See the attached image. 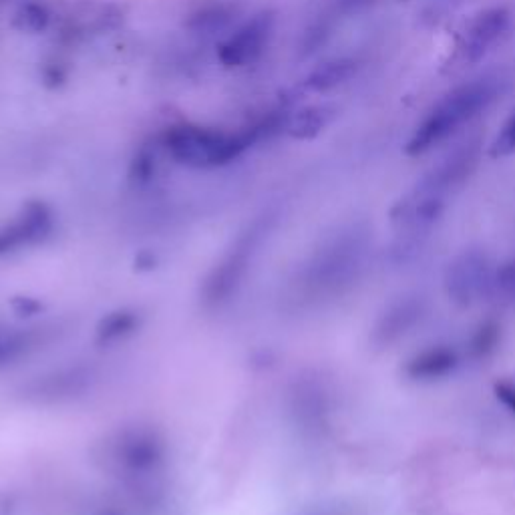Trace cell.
<instances>
[{
    "label": "cell",
    "instance_id": "obj_1",
    "mask_svg": "<svg viewBox=\"0 0 515 515\" xmlns=\"http://www.w3.org/2000/svg\"><path fill=\"white\" fill-rule=\"evenodd\" d=\"M499 95V79L481 77L447 93L417 125L409 143L407 155L419 157L453 137L463 125L489 109Z\"/></svg>",
    "mask_w": 515,
    "mask_h": 515
},
{
    "label": "cell",
    "instance_id": "obj_2",
    "mask_svg": "<svg viewBox=\"0 0 515 515\" xmlns=\"http://www.w3.org/2000/svg\"><path fill=\"white\" fill-rule=\"evenodd\" d=\"M167 149L180 163L194 167H216L236 159L244 147V137L224 135L202 127H174L167 133Z\"/></svg>",
    "mask_w": 515,
    "mask_h": 515
},
{
    "label": "cell",
    "instance_id": "obj_3",
    "mask_svg": "<svg viewBox=\"0 0 515 515\" xmlns=\"http://www.w3.org/2000/svg\"><path fill=\"white\" fill-rule=\"evenodd\" d=\"M493 286L489 260L481 252H465L455 258L445 272V292L459 306H471Z\"/></svg>",
    "mask_w": 515,
    "mask_h": 515
},
{
    "label": "cell",
    "instance_id": "obj_4",
    "mask_svg": "<svg viewBox=\"0 0 515 515\" xmlns=\"http://www.w3.org/2000/svg\"><path fill=\"white\" fill-rule=\"evenodd\" d=\"M511 11L507 7H493L479 13L467 27L459 55L465 63H477L483 59L509 31Z\"/></svg>",
    "mask_w": 515,
    "mask_h": 515
},
{
    "label": "cell",
    "instance_id": "obj_5",
    "mask_svg": "<svg viewBox=\"0 0 515 515\" xmlns=\"http://www.w3.org/2000/svg\"><path fill=\"white\" fill-rule=\"evenodd\" d=\"M477 161H479V145L467 143L465 147L451 153L445 161H441L429 176H425V180L417 186V190L445 198L451 190L461 186L473 174Z\"/></svg>",
    "mask_w": 515,
    "mask_h": 515
},
{
    "label": "cell",
    "instance_id": "obj_6",
    "mask_svg": "<svg viewBox=\"0 0 515 515\" xmlns=\"http://www.w3.org/2000/svg\"><path fill=\"white\" fill-rule=\"evenodd\" d=\"M270 19L260 17L252 23H248L244 29H240L222 49L220 57L228 67H244L252 61H256L262 51L264 45L270 37Z\"/></svg>",
    "mask_w": 515,
    "mask_h": 515
},
{
    "label": "cell",
    "instance_id": "obj_7",
    "mask_svg": "<svg viewBox=\"0 0 515 515\" xmlns=\"http://www.w3.org/2000/svg\"><path fill=\"white\" fill-rule=\"evenodd\" d=\"M423 314V304L417 298H405L397 304H393L379 320L375 328V342L381 347L391 345V342L399 340L409 328L417 324V320Z\"/></svg>",
    "mask_w": 515,
    "mask_h": 515
},
{
    "label": "cell",
    "instance_id": "obj_8",
    "mask_svg": "<svg viewBox=\"0 0 515 515\" xmlns=\"http://www.w3.org/2000/svg\"><path fill=\"white\" fill-rule=\"evenodd\" d=\"M459 365V355L449 347H433L415 355L407 363V375L415 381H437L451 375Z\"/></svg>",
    "mask_w": 515,
    "mask_h": 515
},
{
    "label": "cell",
    "instance_id": "obj_9",
    "mask_svg": "<svg viewBox=\"0 0 515 515\" xmlns=\"http://www.w3.org/2000/svg\"><path fill=\"white\" fill-rule=\"evenodd\" d=\"M357 61L347 59V57H340V59H332L324 65H320L318 69H314L308 77H306V87L310 91L316 93H324L330 89H336L340 85H345L349 79L355 77L357 73Z\"/></svg>",
    "mask_w": 515,
    "mask_h": 515
},
{
    "label": "cell",
    "instance_id": "obj_10",
    "mask_svg": "<svg viewBox=\"0 0 515 515\" xmlns=\"http://www.w3.org/2000/svg\"><path fill=\"white\" fill-rule=\"evenodd\" d=\"M330 121L326 107H306L286 119V131L296 139H310L318 135Z\"/></svg>",
    "mask_w": 515,
    "mask_h": 515
},
{
    "label": "cell",
    "instance_id": "obj_11",
    "mask_svg": "<svg viewBox=\"0 0 515 515\" xmlns=\"http://www.w3.org/2000/svg\"><path fill=\"white\" fill-rule=\"evenodd\" d=\"M501 340V328L497 322L493 320H485L481 322L475 332L469 338V345H467V353L471 359L481 361L487 359L499 345Z\"/></svg>",
    "mask_w": 515,
    "mask_h": 515
},
{
    "label": "cell",
    "instance_id": "obj_12",
    "mask_svg": "<svg viewBox=\"0 0 515 515\" xmlns=\"http://www.w3.org/2000/svg\"><path fill=\"white\" fill-rule=\"evenodd\" d=\"M515 153V109L503 123L491 145V157H509Z\"/></svg>",
    "mask_w": 515,
    "mask_h": 515
},
{
    "label": "cell",
    "instance_id": "obj_13",
    "mask_svg": "<svg viewBox=\"0 0 515 515\" xmlns=\"http://www.w3.org/2000/svg\"><path fill=\"white\" fill-rule=\"evenodd\" d=\"M495 397L515 417V381H501L495 385Z\"/></svg>",
    "mask_w": 515,
    "mask_h": 515
}]
</instances>
